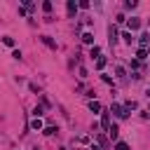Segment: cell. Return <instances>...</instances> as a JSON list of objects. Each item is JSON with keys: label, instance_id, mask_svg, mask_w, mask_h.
Listing matches in <instances>:
<instances>
[{"label": "cell", "instance_id": "6da1fadb", "mask_svg": "<svg viewBox=\"0 0 150 150\" xmlns=\"http://www.w3.org/2000/svg\"><path fill=\"white\" fill-rule=\"evenodd\" d=\"M110 112H112L115 117H120V120H124V117L129 115V112H127V108H124V105H120V103H112V105H110Z\"/></svg>", "mask_w": 150, "mask_h": 150}, {"label": "cell", "instance_id": "7a4b0ae2", "mask_svg": "<svg viewBox=\"0 0 150 150\" xmlns=\"http://www.w3.org/2000/svg\"><path fill=\"white\" fill-rule=\"evenodd\" d=\"M30 129H33V131H42V129H45L42 120H40V117H33V120H30Z\"/></svg>", "mask_w": 150, "mask_h": 150}, {"label": "cell", "instance_id": "3957f363", "mask_svg": "<svg viewBox=\"0 0 150 150\" xmlns=\"http://www.w3.org/2000/svg\"><path fill=\"white\" fill-rule=\"evenodd\" d=\"M127 26H129L131 30H138V28H141V19H138V16H131V19L127 21Z\"/></svg>", "mask_w": 150, "mask_h": 150}, {"label": "cell", "instance_id": "277c9868", "mask_svg": "<svg viewBox=\"0 0 150 150\" xmlns=\"http://www.w3.org/2000/svg\"><path fill=\"white\" fill-rule=\"evenodd\" d=\"M101 127L108 131L110 129V112H101Z\"/></svg>", "mask_w": 150, "mask_h": 150}, {"label": "cell", "instance_id": "5b68a950", "mask_svg": "<svg viewBox=\"0 0 150 150\" xmlns=\"http://www.w3.org/2000/svg\"><path fill=\"white\" fill-rule=\"evenodd\" d=\"M117 136H120L117 124H110V129H108V138H110V141H117Z\"/></svg>", "mask_w": 150, "mask_h": 150}, {"label": "cell", "instance_id": "8992f818", "mask_svg": "<svg viewBox=\"0 0 150 150\" xmlns=\"http://www.w3.org/2000/svg\"><path fill=\"white\" fill-rule=\"evenodd\" d=\"M66 7H68V16H75V12H77V7H80V5H77L75 0H68V5H66Z\"/></svg>", "mask_w": 150, "mask_h": 150}, {"label": "cell", "instance_id": "52a82bcc", "mask_svg": "<svg viewBox=\"0 0 150 150\" xmlns=\"http://www.w3.org/2000/svg\"><path fill=\"white\" fill-rule=\"evenodd\" d=\"M138 42H141V47L148 49V47H150V33H143V35L138 38Z\"/></svg>", "mask_w": 150, "mask_h": 150}, {"label": "cell", "instance_id": "ba28073f", "mask_svg": "<svg viewBox=\"0 0 150 150\" xmlns=\"http://www.w3.org/2000/svg\"><path fill=\"white\" fill-rule=\"evenodd\" d=\"M108 35H110V45H115V42H117V30H115V26H108Z\"/></svg>", "mask_w": 150, "mask_h": 150}, {"label": "cell", "instance_id": "9c48e42d", "mask_svg": "<svg viewBox=\"0 0 150 150\" xmlns=\"http://www.w3.org/2000/svg\"><path fill=\"white\" fill-rule=\"evenodd\" d=\"M143 59H148V49H145V47H138V52H136V61H143Z\"/></svg>", "mask_w": 150, "mask_h": 150}, {"label": "cell", "instance_id": "30bf717a", "mask_svg": "<svg viewBox=\"0 0 150 150\" xmlns=\"http://www.w3.org/2000/svg\"><path fill=\"white\" fill-rule=\"evenodd\" d=\"M42 42H45L47 47H52V49H56V42H54V40L49 38V35H42Z\"/></svg>", "mask_w": 150, "mask_h": 150}, {"label": "cell", "instance_id": "8fae6325", "mask_svg": "<svg viewBox=\"0 0 150 150\" xmlns=\"http://www.w3.org/2000/svg\"><path fill=\"white\" fill-rule=\"evenodd\" d=\"M89 110L91 112H101V103L98 101H89Z\"/></svg>", "mask_w": 150, "mask_h": 150}, {"label": "cell", "instance_id": "7c38bea8", "mask_svg": "<svg viewBox=\"0 0 150 150\" xmlns=\"http://www.w3.org/2000/svg\"><path fill=\"white\" fill-rule=\"evenodd\" d=\"M89 56H91V59H94V56L98 59V56H101V47H96V45H94V47L89 49Z\"/></svg>", "mask_w": 150, "mask_h": 150}, {"label": "cell", "instance_id": "4fadbf2b", "mask_svg": "<svg viewBox=\"0 0 150 150\" xmlns=\"http://www.w3.org/2000/svg\"><path fill=\"white\" fill-rule=\"evenodd\" d=\"M105 63H108V61H105V56H98V59H96V68H98V70H103V68H105Z\"/></svg>", "mask_w": 150, "mask_h": 150}, {"label": "cell", "instance_id": "5bb4252c", "mask_svg": "<svg viewBox=\"0 0 150 150\" xmlns=\"http://www.w3.org/2000/svg\"><path fill=\"white\" fill-rule=\"evenodd\" d=\"M56 131H59L56 127H45V129H42V134H45V136H54Z\"/></svg>", "mask_w": 150, "mask_h": 150}, {"label": "cell", "instance_id": "9a60e30c", "mask_svg": "<svg viewBox=\"0 0 150 150\" xmlns=\"http://www.w3.org/2000/svg\"><path fill=\"white\" fill-rule=\"evenodd\" d=\"M42 9H45V12H47V16H49V12L54 9V5H52L49 0H45V2H42Z\"/></svg>", "mask_w": 150, "mask_h": 150}, {"label": "cell", "instance_id": "2e32d148", "mask_svg": "<svg viewBox=\"0 0 150 150\" xmlns=\"http://www.w3.org/2000/svg\"><path fill=\"white\" fill-rule=\"evenodd\" d=\"M122 40H124L127 45H131V42H134V35H131V33L127 30V33H122Z\"/></svg>", "mask_w": 150, "mask_h": 150}, {"label": "cell", "instance_id": "e0dca14e", "mask_svg": "<svg viewBox=\"0 0 150 150\" xmlns=\"http://www.w3.org/2000/svg\"><path fill=\"white\" fill-rule=\"evenodd\" d=\"M82 40H84L87 45H91V47H94V35H91V33H84V35H82Z\"/></svg>", "mask_w": 150, "mask_h": 150}, {"label": "cell", "instance_id": "ac0fdd59", "mask_svg": "<svg viewBox=\"0 0 150 150\" xmlns=\"http://www.w3.org/2000/svg\"><path fill=\"white\" fill-rule=\"evenodd\" d=\"M124 108H127V112H129V110H136V108H138V103H136V101H127V103H124Z\"/></svg>", "mask_w": 150, "mask_h": 150}, {"label": "cell", "instance_id": "d6986e66", "mask_svg": "<svg viewBox=\"0 0 150 150\" xmlns=\"http://www.w3.org/2000/svg\"><path fill=\"white\" fill-rule=\"evenodd\" d=\"M115 73H117V77H120V80H124V77H127V73H124V68H122V66H117V68H115Z\"/></svg>", "mask_w": 150, "mask_h": 150}, {"label": "cell", "instance_id": "ffe728a7", "mask_svg": "<svg viewBox=\"0 0 150 150\" xmlns=\"http://www.w3.org/2000/svg\"><path fill=\"white\" fill-rule=\"evenodd\" d=\"M115 150H129V145H127L124 141H117V143H115Z\"/></svg>", "mask_w": 150, "mask_h": 150}, {"label": "cell", "instance_id": "44dd1931", "mask_svg": "<svg viewBox=\"0 0 150 150\" xmlns=\"http://www.w3.org/2000/svg\"><path fill=\"white\" fill-rule=\"evenodd\" d=\"M136 5H138L136 0H127V2H124V7H127V9H136Z\"/></svg>", "mask_w": 150, "mask_h": 150}, {"label": "cell", "instance_id": "7402d4cb", "mask_svg": "<svg viewBox=\"0 0 150 150\" xmlns=\"http://www.w3.org/2000/svg\"><path fill=\"white\" fill-rule=\"evenodd\" d=\"M2 42H5L7 47H14V38H9V35H7V38H2Z\"/></svg>", "mask_w": 150, "mask_h": 150}, {"label": "cell", "instance_id": "603a6c76", "mask_svg": "<svg viewBox=\"0 0 150 150\" xmlns=\"http://www.w3.org/2000/svg\"><path fill=\"white\" fill-rule=\"evenodd\" d=\"M115 21H117V23H124L127 19H124V14H117V16H115Z\"/></svg>", "mask_w": 150, "mask_h": 150}, {"label": "cell", "instance_id": "cb8c5ba5", "mask_svg": "<svg viewBox=\"0 0 150 150\" xmlns=\"http://www.w3.org/2000/svg\"><path fill=\"white\" fill-rule=\"evenodd\" d=\"M28 89H30L33 94H40V89H38V84H28Z\"/></svg>", "mask_w": 150, "mask_h": 150}, {"label": "cell", "instance_id": "d4e9b609", "mask_svg": "<svg viewBox=\"0 0 150 150\" xmlns=\"http://www.w3.org/2000/svg\"><path fill=\"white\" fill-rule=\"evenodd\" d=\"M91 150H101V148H98V145H91Z\"/></svg>", "mask_w": 150, "mask_h": 150}, {"label": "cell", "instance_id": "484cf974", "mask_svg": "<svg viewBox=\"0 0 150 150\" xmlns=\"http://www.w3.org/2000/svg\"><path fill=\"white\" fill-rule=\"evenodd\" d=\"M145 94H148V98H150V87H148V91H145Z\"/></svg>", "mask_w": 150, "mask_h": 150}, {"label": "cell", "instance_id": "4316f807", "mask_svg": "<svg viewBox=\"0 0 150 150\" xmlns=\"http://www.w3.org/2000/svg\"><path fill=\"white\" fill-rule=\"evenodd\" d=\"M148 54H150V47H148Z\"/></svg>", "mask_w": 150, "mask_h": 150}, {"label": "cell", "instance_id": "83f0119b", "mask_svg": "<svg viewBox=\"0 0 150 150\" xmlns=\"http://www.w3.org/2000/svg\"><path fill=\"white\" fill-rule=\"evenodd\" d=\"M61 150H66V148H61Z\"/></svg>", "mask_w": 150, "mask_h": 150}]
</instances>
